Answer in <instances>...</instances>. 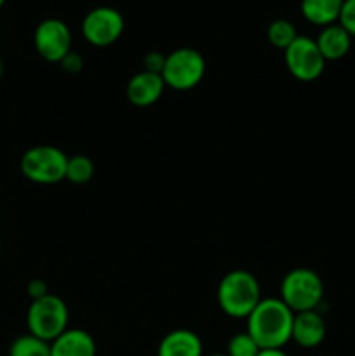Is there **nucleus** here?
I'll return each mask as SVG.
<instances>
[{
	"instance_id": "nucleus-12",
	"label": "nucleus",
	"mask_w": 355,
	"mask_h": 356,
	"mask_svg": "<svg viewBox=\"0 0 355 356\" xmlns=\"http://www.w3.org/2000/svg\"><path fill=\"white\" fill-rule=\"evenodd\" d=\"M157 356H204V344L194 330H171L159 343Z\"/></svg>"
},
{
	"instance_id": "nucleus-11",
	"label": "nucleus",
	"mask_w": 355,
	"mask_h": 356,
	"mask_svg": "<svg viewBox=\"0 0 355 356\" xmlns=\"http://www.w3.org/2000/svg\"><path fill=\"white\" fill-rule=\"evenodd\" d=\"M164 89H166V83H164L162 75L141 70L131 76L125 94H127V99L131 101V104L146 108L155 104L162 97Z\"/></svg>"
},
{
	"instance_id": "nucleus-9",
	"label": "nucleus",
	"mask_w": 355,
	"mask_h": 356,
	"mask_svg": "<svg viewBox=\"0 0 355 356\" xmlns=\"http://www.w3.org/2000/svg\"><path fill=\"white\" fill-rule=\"evenodd\" d=\"M72 40L70 26L58 17L44 19L35 28V51L49 63H61L72 52Z\"/></svg>"
},
{
	"instance_id": "nucleus-8",
	"label": "nucleus",
	"mask_w": 355,
	"mask_h": 356,
	"mask_svg": "<svg viewBox=\"0 0 355 356\" xmlns=\"http://www.w3.org/2000/svg\"><path fill=\"white\" fill-rule=\"evenodd\" d=\"M125 21L122 13L108 6L94 7L84 16L82 35L94 47H108L122 37Z\"/></svg>"
},
{
	"instance_id": "nucleus-26",
	"label": "nucleus",
	"mask_w": 355,
	"mask_h": 356,
	"mask_svg": "<svg viewBox=\"0 0 355 356\" xmlns=\"http://www.w3.org/2000/svg\"><path fill=\"white\" fill-rule=\"evenodd\" d=\"M207 356H228L226 353H212V355H207Z\"/></svg>"
},
{
	"instance_id": "nucleus-5",
	"label": "nucleus",
	"mask_w": 355,
	"mask_h": 356,
	"mask_svg": "<svg viewBox=\"0 0 355 356\" xmlns=\"http://www.w3.org/2000/svg\"><path fill=\"white\" fill-rule=\"evenodd\" d=\"M281 299L294 313L319 309L324 299L322 278L308 268H294L282 278Z\"/></svg>"
},
{
	"instance_id": "nucleus-22",
	"label": "nucleus",
	"mask_w": 355,
	"mask_h": 356,
	"mask_svg": "<svg viewBox=\"0 0 355 356\" xmlns=\"http://www.w3.org/2000/svg\"><path fill=\"white\" fill-rule=\"evenodd\" d=\"M59 65L63 66V70H65L66 73H79L80 70H82L84 61H82V58L77 54V52L72 51L65 59H63L61 63H59Z\"/></svg>"
},
{
	"instance_id": "nucleus-24",
	"label": "nucleus",
	"mask_w": 355,
	"mask_h": 356,
	"mask_svg": "<svg viewBox=\"0 0 355 356\" xmlns=\"http://www.w3.org/2000/svg\"><path fill=\"white\" fill-rule=\"evenodd\" d=\"M258 356H289L284 351V348H277V350H261Z\"/></svg>"
},
{
	"instance_id": "nucleus-25",
	"label": "nucleus",
	"mask_w": 355,
	"mask_h": 356,
	"mask_svg": "<svg viewBox=\"0 0 355 356\" xmlns=\"http://www.w3.org/2000/svg\"><path fill=\"white\" fill-rule=\"evenodd\" d=\"M2 73H3V66H2V59H0V79H2Z\"/></svg>"
},
{
	"instance_id": "nucleus-23",
	"label": "nucleus",
	"mask_w": 355,
	"mask_h": 356,
	"mask_svg": "<svg viewBox=\"0 0 355 356\" xmlns=\"http://www.w3.org/2000/svg\"><path fill=\"white\" fill-rule=\"evenodd\" d=\"M28 294H30L31 301L44 298V296L49 294L47 285H45L44 280H31L30 284H28Z\"/></svg>"
},
{
	"instance_id": "nucleus-16",
	"label": "nucleus",
	"mask_w": 355,
	"mask_h": 356,
	"mask_svg": "<svg viewBox=\"0 0 355 356\" xmlns=\"http://www.w3.org/2000/svg\"><path fill=\"white\" fill-rule=\"evenodd\" d=\"M9 356H51V343L38 339L31 334H24L13 341Z\"/></svg>"
},
{
	"instance_id": "nucleus-1",
	"label": "nucleus",
	"mask_w": 355,
	"mask_h": 356,
	"mask_svg": "<svg viewBox=\"0 0 355 356\" xmlns=\"http://www.w3.org/2000/svg\"><path fill=\"white\" fill-rule=\"evenodd\" d=\"M294 312L281 298H263L247 316V332L261 350L284 348L291 341Z\"/></svg>"
},
{
	"instance_id": "nucleus-21",
	"label": "nucleus",
	"mask_w": 355,
	"mask_h": 356,
	"mask_svg": "<svg viewBox=\"0 0 355 356\" xmlns=\"http://www.w3.org/2000/svg\"><path fill=\"white\" fill-rule=\"evenodd\" d=\"M164 63H166V56L162 52L152 51L143 58V70L145 72H152V73H162L164 70Z\"/></svg>"
},
{
	"instance_id": "nucleus-27",
	"label": "nucleus",
	"mask_w": 355,
	"mask_h": 356,
	"mask_svg": "<svg viewBox=\"0 0 355 356\" xmlns=\"http://www.w3.org/2000/svg\"><path fill=\"white\" fill-rule=\"evenodd\" d=\"M3 3H6V0H0V9H2V7H3Z\"/></svg>"
},
{
	"instance_id": "nucleus-6",
	"label": "nucleus",
	"mask_w": 355,
	"mask_h": 356,
	"mask_svg": "<svg viewBox=\"0 0 355 356\" xmlns=\"http://www.w3.org/2000/svg\"><path fill=\"white\" fill-rule=\"evenodd\" d=\"M162 79L166 87L174 90H190L202 82L205 75V59L197 49L180 47L166 56Z\"/></svg>"
},
{
	"instance_id": "nucleus-3",
	"label": "nucleus",
	"mask_w": 355,
	"mask_h": 356,
	"mask_svg": "<svg viewBox=\"0 0 355 356\" xmlns=\"http://www.w3.org/2000/svg\"><path fill=\"white\" fill-rule=\"evenodd\" d=\"M70 312L66 302L54 294H47L31 301L26 313L28 334L42 341L52 343L68 327Z\"/></svg>"
},
{
	"instance_id": "nucleus-17",
	"label": "nucleus",
	"mask_w": 355,
	"mask_h": 356,
	"mask_svg": "<svg viewBox=\"0 0 355 356\" xmlns=\"http://www.w3.org/2000/svg\"><path fill=\"white\" fill-rule=\"evenodd\" d=\"M96 167L87 155L68 156L66 165V181L73 184H87L94 177Z\"/></svg>"
},
{
	"instance_id": "nucleus-19",
	"label": "nucleus",
	"mask_w": 355,
	"mask_h": 356,
	"mask_svg": "<svg viewBox=\"0 0 355 356\" xmlns=\"http://www.w3.org/2000/svg\"><path fill=\"white\" fill-rule=\"evenodd\" d=\"M260 351L261 348L258 346V343L251 337L247 330L230 337L228 344H226V355L228 356H258Z\"/></svg>"
},
{
	"instance_id": "nucleus-15",
	"label": "nucleus",
	"mask_w": 355,
	"mask_h": 356,
	"mask_svg": "<svg viewBox=\"0 0 355 356\" xmlns=\"http://www.w3.org/2000/svg\"><path fill=\"white\" fill-rule=\"evenodd\" d=\"M343 0H301V14L315 26H329L338 23Z\"/></svg>"
},
{
	"instance_id": "nucleus-2",
	"label": "nucleus",
	"mask_w": 355,
	"mask_h": 356,
	"mask_svg": "<svg viewBox=\"0 0 355 356\" xmlns=\"http://www.w3.org/2000/svg\"><path fill=\"white\" fill-rule=\"evenodd\" d=\"M258 278L246 270H233L218 285V305L230 318H247L261 301Z\"/></svg>"
},
{
	"instance_id": "nucleus-13",
	"label": "nucleus",
	"mask_w": 355,
	"mask_h": 356,
	"mask_svg": "<svg viewBox=\"0 0 355 356\" xmlns=\"http://www.w3.org/2000/svg\"><path fill=\"white\" fill-rule=\"evenodd\" d=\"M96 341L87 330L66 329L51 343V356H96Z\"/></svg>"
},
{
	"instance_id": "nucleus-7",
	"label": "nucleus",
	"mask_w": 355,
	"mask_h": 356,
	"mask_svg": "<svg viewBox=\"0 0 355 356\" xmlns=\"http://www.w3.org/2000/svg\"><path fill=\"white\" fill-rule=\"evenodd\" d=\"M285 68L299 82H313L326 68V59L317 47L315 38L299 35L284 51Z\"/></svg>"
},
{
	"instance_id": "nucleus-18",
	"label": "nucleus",
	"mask_w": 355,
	"mask_h": 356,
	"mask_svg": "<svg viewBox=\"0 0 355 356\" xmlns=\"http://www.w3.org/2000/svg\"><path fill=\"white\" fill-rule=\"evenodd\" d=\"M268 42H270L274 47L281 49V51H285L296 38L299 37L298 31H296V26L287 19H275L271 21L270 26L267 30Z\"/></svg>"
},
{
	"instance_id": "nucleus-14",
	"label": "nucleus",
	"mask_w": 355,
	"mask_h": 356,
	"mask_svg": "<svg viewBox=\"0 0 355 356\" xmlns=\"http://www.w3.org/2000/svg\"><path fill=\"white\" fill-rule=\"evenodd\" d=\"M317 47L326 61H338L348 54L352 47V37L340 23L329 24L320 30L315 38Z\"/></svg>"
},
{
	"instance_id": "nucleus-10",
	"label": "nucleus",
	"mask_w": 355,
	"mask_h": 356,
	"mask_svg": "<svg viewBox=\"0 0 355 356\" xmlns=\"http://www.w3.org/2000/svg\"><path fill=\"white\" fill-rule=\"evenodd\" d=\"M326 320L320 315L319 309L294 313L291 341H294L299 348L312 350V348L320 346L326 339Z\"/></svg>"
},
{
	"instance_id": "nucleus-4",
	"label": "nucleus",
	"mask_w": 355,
	"mask_h": 356,
	"mask_svg": "<svg viewBox=\"0 0 355 356\" xmlns=\"http://www.w3.org/2000/svg\"><path fill=\"white\" fill-rule=\"evenodd\" d=\"M68 155L51 145L33 146L21 156V174L35 184H58L66 179Z\"/></svg>"
},
{
	"instance_id": "nucleus-20",
	"label": "nucleus",
	"mask_w": 355,
	"mask_h": 356,
	"mask_svg": "<svg viewBox=\"0 0 355 356\" xmlns=\"http://www.w3.org/2000/svg\"><path fill=\"white\" fill-rule=\"evenodd\" d=\"M338 23L350 33L352 38H355V0H343Z\"/></svg>"
}]
</instances>
